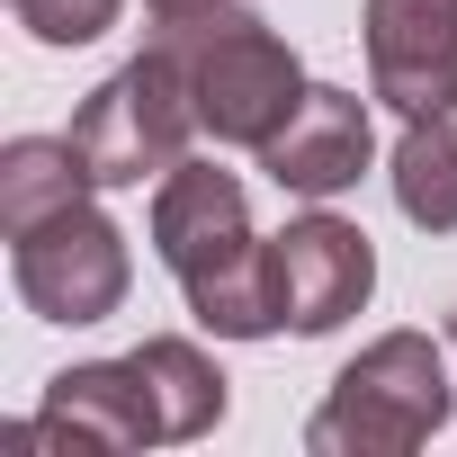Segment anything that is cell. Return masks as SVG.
<instances>
[{"label":"cell","mask_w":457,"mask_h":457,"mask_svg":"<svg viewBox=\"0 0 457 457\" xmlns=\"http://www.w3.org/2000/svg\"><path fill=\"white\" fill-rule=\"evenodd\" d=\"M153 252L179 278L188 314L215 341H270L278 296H270V243L252 234V197L234 170L215 162H179L170 179H153Z\"/></svg>","instance_id":"obj_1"},{"label":"cell","mask_w":457,"mask_h":457,"mask_svg":"<svg viewBox=\"0 0 457 457\" xmlns=\"http://www.w3.org/2000/svg\"><path fill=\"white\" fill-rule=\"evenodd\" d=\"M153 46H170V63H179V81L197 99V126L215 144H243V153H261L296 117V99L314 90L296 46L261 10H243V0H206V10L153 19Z\"/></svg>","instance_id":"obj_2"},{"label":"cell","mask_w":457,"mask_h":457,"mask_svg":"<svg viewBox=\"0 0 457 457\" xmlns=\"http://www.w3.org/2000/svg\"><path fill=\"white\" fill-rule=\"evenodd\" d=\"M448 412H457V395H448L439 341L430 332H386L332 377V395L305 421V448L314 457H412Z\"/></svg>","instance_id":"obj_3"},{"label":"cell","mask_w":457,"mask_h":457,"mask_svg":"<svg viewBox=\"0 0 457 457\" xmlns=\"http://www.w3.org/2000/svg\"><path fill=\"white\" fill-rule=\"evenodd\" d=\"M188 135L197 126V99L170 63V46H144L126 72H108L81 108H72V153L99 188H144V179H170L188 162Z\"/></svg>","instance_id":"obj_4"},{"label":"cell","mask_w":457,"mask_h":457,"mask_svg":"<svg viewBox=\"0 0 457 457\" xmlns=\"http://www.w3.org/2000/svg\"><path fill=\"white\" fill-rule=\"evenodd\" d=\"M10 278H19V296H28L37 323H72L81 332V323H108L126 305L135 252H126V234H117L108 206L72 197V206L37 215L28 234H10Z\"/></svg>","instance_id":"obj_5"},{"label":"cell","mask_w":457,"mask_h":457,"mask_svg":"<svg viewBox=\"0 0 457 457\" xmlns=\"http://www.w3.org/2000/svg\"><path fill=\"white\" fill-rule=\"evenodd\" d=\"M270 296H278V323L323 341L341 332L368 296H377V243L359 234L350 215H287V234H270Z\"/></svg>","instance_id":"obj_6"},{"label":"cell","mask_w":457,"mask_h":457,"mask_svg":"<svg viewBox=\"0 0 457 457\" xmlns=\"http://www.w3.org/2000/svg\"><path fill=\"white\" fill-rule=\"evenodd\" d=\"M368 90L395 117H448L457 108V0H368Z\"/></svg>","instance_id":"obj_7"},{"label":"cell","mask_w":457,"mask_h":457,"mask_svg":"<svg viewBox=\"0 0 457 457\" xmlns=\"http://www.w3.org/2000/svg\"><path fill=\"white\" fill-rule=\"evenodd\" d=\"M368 162H377L368 99H359V90H332V81H314V90L296 99V117L261 144V170H270L287 197H314V206L341 197V188H359Z\"/></svg>","instance_id":"obj_8"},{"label":"cell","mask_w":457,"mask_h":457,"mask_svg":"<svg viewBox=\"0 0 457 457\" xmlns=\"http://www.w3.org/2000/svg\"><path fill=\"white\" fill-rule=\"evenodd\" d=\"M395 206L421 234H457V108L448 117H403V144L386 162Z\"/></svg>","instance_id":"obj_9"},{"label":"cell","mask_w":457,"mask_h":457,"mask_svg":"<svg viewBox=\"0 0 457 457\" xmlns=\"http://www.w3.org/2000/svg\"><path fill=\"white\" fill-rule=\"evenodd\" d=\"M99 179L81 170L72 135H19L10 153H0V234H28L37 215H54V206H72Z\"/></svg>","instance_id":"obj_10"},{"label":"cell","mask_w":457,"mask_h":457,"mask_svg":"<svg viewBox=\"0 0 457 457\" xmlns=\"http://www.w3.org/2000/svg\"><path fill=\"white\" fill-rule=\"evenodd\" d=\"M10 10H19V28L37 46H99L126 0H10Z\"/></svg>","instance_id":"obj_11"},{"label":"cell","mask_w":457,"mask_h":457,"mask_svg":"<svg viewBox=\"0 0 457 457\" xmlns=\"http://www.w3.org/2000/svg\"><path fill=\"white\" fill-rule=\"evenodd\" d=\"M144 10H153V19H170V10H206V0H144Z\"/></svg>","instance_id":"obj_12"},{"label":"cell","mask_w":457,"mask_h":457,"mask_svg":"<svg viewBox=\"0 0 457 457\" xmlns=\"http://www.w3.org/2000/svg\"><path fill=\"white\" fill-rule=\"evenodd\" d=\"M448 341H457V305H448Z\"/></svg>","instance_id":"obj_13"}]
</instances>
